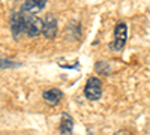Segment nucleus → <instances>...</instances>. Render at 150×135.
Here are the masks:
<instances>
[{
  "label": "nucleus",
  "instance_id": "20e7f679",
  "mask_svg": "<svg viewBox=\"0 0 150 135\" xmlns=\"http://www.w3.org/2000/svg\"><path fill=\"white\" fill-rule=\"evenodd\" d=\"M42 32H44V21L36 15L26 14V30H24V33L30 36V38H36Z\"/></svg>",
  "mask_w": 150,
  "mask_h": 135
},
{
  "label": "nucleus",
  "instance_id": "0eeeda50",
  "mask_svg": "<svg viewBox=\"0 0 150 135\" xmlns=\"http://www.w3.org/2000/svg\"><path fill=\"white\" fill-rule=\"evenodd\" d=\"M42 98L48 105H57L63 99V92L60 89H50V90H45L42 93Z\"/></svg>",
  "mask_w": 150,
  "mask_h": 135
},
{
  "label": "nucleus",
  "instance_id": "f257e3e1",
  "mask_svg": "<svg viewBox=\"0 0 150 135\" xmlns=\"http://www.w3.org/2000/svg\"><path fill=\"white\" fill-rule=\"evenodd\" d=\"M128 39V26L126 23H117V26L114 29V41L110 42V50L112 51H122L125 44Z\"/></svg>",
  "mask_w": 150,
  "mask_h": 135
},
{
  "label": "nucleus",
  "instance_id": "7ed1b4c3",
  "mask_svg": "<svg viewBox=\"0 0 150 135\" xmlns=\"http://www.w3.org/2000/svg\"><path fill=\"white\" fill-rule=\"evenodd\" d=\"M84 96L89 101H98L102 96V81L96 77L89 78L84 87Z\"/></svg>",
  "mask_w": 150,
  "mask_h": 135
},
{
  "label": "nucleus",
  "instance_id": "6e6552de",
  "mask_svg": "<svg viewBox=\"0 0 150 135\" xmlns=\"http://www.w3.org/2000/svg\"><path fill=\"white\" fill-rule=\"evenodd\" d=\"M59 131H60V135H72V131H74V119L71 117V114H68V113L62 114Z\"/></svg>",
  "mask_w": 150,
  "mask_h": 135
},
{
  "label": "nucleus",
  "instance_id": "423d86ee",
  "mask_svg": "<svg viewBox=\"0 0 150 135\" xmlns=\"http://www.w3.org/2000/svg\"><path fill=\"white\" fill-rule=\"evenodd\" d=\"M44 36L47 39H54L57 35V20L53 14H47L44 20Z\"/></svg>",
  "mask_w": 150,
  "mask_h": 135
},
{
  "label": "nucleus",
  "instance_id": "39448f33",
  "mask_svg": "<svg viewBox=\"0 0 150 135\" xmlns=\"http://www.w3.org/2000/svg\"><path fill=\"white\" fill-rule=\"evenodd\" d=\"M45 0H27L24 2L20 8V11L23 14H27V15H36L45 8Z\"/></svg>",
  "mask_w": 150,
  "mask_h": 135
},
{
  "label": "nucleus",
  "instance_id": "9d476101",
  "mask_svg": "<svg viewBox=\"0 0 150 135\" xmlns=\"http://www.w3.org/2000/svg\"><path fill=\"white\" fill-rule=\"evenodd\" d=\"M114 135H132V134L128 132V131H119V132H116Z\"/></svg>",
  "mask_w": 150,
  "mask_h": 135
},
{
  "label": "nucleus",
  "instance_id": "1a4fd4ad",
  "mask_svg": "<svg viewBox=\"0 0 150 135\" xmlns=\"http://www.w3.org/2000/svg\"><path fill=\"white\" fill-rule=\"evenodd\" d=\"M15 66H20L18 62H14L11 59H0V68L5 69V68H15Z\"/></svg>",
  "mask_w": 150,
  "mask_h": 135
},
{
  "label": "nucleus",
  "instance_id": "f03ea898",
  "mask_svg": "<svg viewBox=\"0 0 150 135\" xmlns=\"http://www.w3.org/2000/svg\"><path fill=\"white\" fill-rule=\"evenodd\" d=\"M9 24H11V32L14 39H18L20 35L24 33V30H26V14H23L21 11L12 12Z\"/></svg>",
  "mask_w": 150,
  "mask_h": 135
}]
</instances>
